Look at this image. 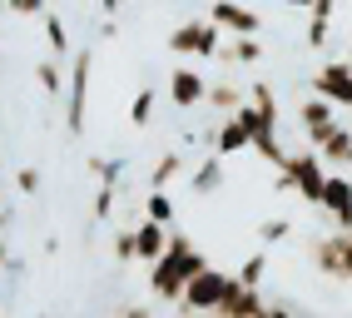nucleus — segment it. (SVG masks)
<instances>
[{
  "label": "nucleus",
  "mask_w": 352,
  "mask_h": 318,
  "mask_svg": "<svg viewBox=\"0 0 352 318\" xmlns=\"http://www.w3.org/2000/svg\"><path fill=\"white\" fill-rule=\"evenodd\" d=\"M204 268H208V254H204V248L174 224V229H169V248H164V259L149 268L144 288H149V299H154V304H174V308H179L184 288H189V284L204 274Z\"/></svg>",
  "instance_id": "1"
},
{
  "label": "nucleus",
  "mask_w": 352,
  "mask_h": 318,
  "mask_svg": "<svg viewBox=\"0 0 352 318\" xmlns=\"http://www.w3.org/2000/svg\"><path fill=\"white\" fill-rule=\"evenodd\" d=\"M322 184H327V165L318 159V149H288V165L273 179L278 194H298V204H308V209H318Z\"/></svg>",
  "instance_id": "2"
},
{
  "label": "nucleus",
  "mask_w": 352,
  "mask_h": 318,
  "mask_svg": "<svg viewBox=\"0 0 352 318\" xmlns=\"http://www.w3.org/2000/svg\"><path fill=\"white\" fill-rule=\"evenodd\" d=\"M302 254H308V264L318 268L322 279H333V284H352V234H342V229L308 234Z\"/></svg>",
  "instance_id": "3"
},
{
  "label": "nucleus",
  "mask_w": 352,
  "mask_h": 318,
  "mask_svg": "<svg viewBox=\"0 0 352 318\" xmlns=\"http://www.w3.org/2000/svg\"><path fill=\"white\" fill-rule=\"evenodd\" d=\"M89 70H95V50H80L65 75V129L69 134H85V120H89Z\"/></svg>",
  "instance_id": "4"
},
{
  "label": "nucleus",
  "mask_w": 352,
  "mask_h": 318,
  "mask_svg": "<svg viewBox=\"0 0 352 318\" xmlns=\"http://www.w3.org/2000/svg\"><path fill=\"white\" fill-rule=\"evenodd\" d=\"M228 268H219V264H208L204 274L184 288V299H179V313L184 318H214V308H219V299H223V288H228Z\"/></svg>",
  "instance_id": "5"
},
{
  "label": "nucleus",
  "mask_w": 352,
  "mask_h": 318,
  "mask_svg": "<svg viewBox=\"0 0 352 318\" xmlns=\"http://www.w3.org/2000/svg\"><path fill=\"white\" fill-rule=\"evenodd\" d=\"M219 45H223V30L214 25V20H179V25L169 30V50H174V55L214 60Z\"/></svg>",
  "instance_id": "6"
},
{
  "label": "nucleus",
  "mask_w": 352,
  "mask_h": 318,
  "mask_svg": "<svg viewBox=\"0 0 352 318\" xmlns=\"http://www.w3.org/2000/svg\"><path fill=\"white\" fill-rule=\"evenodd\" d=\"M318 214H322L327 229L352 234V174L327 169V184H322V199H318Z\"/></svg>",
  "instance_id": "7"
},
{
  "label": "nucleus",
  "mask_w": 352,
  "mask_h": 318,
  "mask_svg": "<svg viewBox=\"0 0 352 318\" xmlns=\"http://www.w3.org/2000/svg\"><path fill=\"white\" fill-rule=\"evenodd\" d=\"M313 95L338 105V109H352V60H322L313 70Z\"/></svg>",
  "instance_id": "8"
},
{
  "label": "nucleus",
  "mask_w": 352,
  "mask_h": 318,
  "mask_svg": "<svg viewBox=\"0 0 352 318\" xmlns=\"http://www.w3.org/2000/svg\"><path fill=\"white\" fill-rule=\"evenodd\" d=\"M164 95H169V105L179 109V115H194V109H204L208 75L194 70V65H174V70H169V85H164Z\"/></svg>",
  "instance_id": "9"
},
{
  "label": "nucleus",
  "mask_w": 352,
  "mask_h": 318,
  "mask_svg": "<svg viewBox=\"0 0 352 318\" xmlns=\"http://www.w3.org/2000/svg\"><path fill=\"white\" fill-rule=\"evenodd\" d=\"M204 20H214L223 35H258V30H263V15L248 10L243 0H208V15Z\"/></svg>",
  "instance_id": "10"
},
{
  "label": "nucleus",
  "mask_w": 352,
  "mask_h": 318,
  "mask_svg": "<svg viewBox=\"0 0 352 318\" xmlns=\"http://www.w3.org/2000/svg\"><path fill=\"white\" fill-rule=\"evenodd\" d=\"M298 125H302V140H308V149H318L342 120H338V105H327V100L308 95V100L298 105Z\"/></svg>",
  "instance_id": "11"
},
{
  "label": "nucleus",
  "mask_w": 352,
  "mask_h": 318,
  "mask_svg": "<svg viewBox=\"0 0 352 318\" xmlns=\"http://www.w3.org/2000/svg\"><path fill=\"white\" fill-rule=\"evenodd\" d=\"M263 308H268L263 288H248V284H239V279H228V288H223L214 318H263Z\"/></svg>",
  "instance_id": "12"
},
{
  "label": "nucleus",
  "mask_w": 352,
  "mask_h": 318,
  "mask_svg": "<svg viewBox=\"0 0 352 318\" xmlns=\"http://www.w3.org/2000/svg\"><path fill=\"white\" fill-rule=\"evenodd\" d=\"M164 248H169V229H164V224L139 219V224H134V264H139V268H154V264L164 259Z\"/></svg>",
  "instance_id": "13"
},
{
  "label": "nucleus",
  "mask_w": 352,
  "mask_h": 318,
  "mask_svg": "<svg viewBox=\"0 0 352 318\" xmlns=\"http://www.w3.org/2000/svg\"><path fill=\"white\" fill-rule=\"evenodd\" d=\"M223 179H228L223 159H219V154H204L199 165L189 169V194H194V199H214V194L223 189Z\"/></svg>",
  "instance_id": "14"
},
{
  "label": "nucleus",
  "mask_w": 352,
  "mask_h": 318,
  "mask_svg": "<svg viewBox=\"0 0 352 318\" xmlns=\"http://www.w3.org/2000/svg\"><path fill=\"white\" fill-rule=\"evenodd\" d=\"M204 105L214 109V120H223V115H239V109L248 105V85H233V80H208V95H204Z\"/></svg>",
  "instance_id": "15"
},
{
  "label": "nucleus",
  "mask_w": 352,
  "mask_h": 318,
  "mask_svg": "<svg viewBox=\"0 0 352 318\" xmlns=\"http://www.w3.org/2000/svg\"><path fill=\"white\" fill-rule=\"evenodd\" d=\"M214 60L219 65H263L268 50H263V40H253V35H223V45H219Z\"/></svg>",
  "instance_id": "16"
},
{
  "label": "nucleus",
  "mask_w": 352,
  "mask_h": 318,
  "mask_svg": "<svg viewBox=\"0 0 352 318\" xmlns=\"http://www.w3.org/2000/svg\"><path fill=\"white\" fill-rule=\"evenodd\" d=\"M139 214H144L149 224H164V229H174L179 224V199L169 189H149L144 199H139Z\"/></svg>",
  "instance_id": "17"
},
{
  "label": "nucleus",
  "mask_w": 352,
  "mask_h": 318,
  "mask_svg": "<svg viewBox=\"0 0 352 318\" xmlns=\"http://www.w3.org/2000/svg\"><path fill=\"white\" fill-rule=\"evenodd\" d=\"M318 159H322L327 169H352V129H347V125H338V129L318 145Z\"/></svg>",
  "instance_id": "18"
},
{
  "label": "nucleus",
  "mask_w": 352,
  "mask_h": 318,
  "mask_svg": "<svg viewBox=\"0 0 352 318\" xmlns=\"http://www.w3.org/2000/svg\"><path fill=\"white\" fill-rule=\"evenodd\" d=\"M184 174H189V159H184L179 149H164L149 165V189H169L174 179H184Z\"/></svg>",
  "instance_id": "19"
},
{
  "label": "nucleus",
  "mask_w": 352,
  "mask_h": 318,
  "mask_svg": "<svg viewBox=\"0 0 352 318\" xmlns=\"http://www.w3.org/2000/svg\"><path fill=\"white\" fill-rule=\"evenodd\" d=\"M40 25H45V50H50V60H65L69 55V25L60 20V10H45Z\"/></svg>",
  "instance_id": "20"
},
{
  "label": "nucleus",
  "mask_w": 352,
  "mask_h": 318,
  "mask_svg": "<svg viewBox=\"0 0 352 318\" xmlns=\"http://www.w3.org/2000/svg\"><path fill=\"white\" fill-rule=\"evenodd\" d=\"M293 229H298V224L288 219V214H273V219H263V224H258V248H278V244H288L293 239Z\"/></svg>",
  "instance_id": "21"
},
{
  "label": "nucleus",
  "mask_w": 352,
  "mask_h": 318,
  "mask_svg": "<svg viewBox=\"0 0 352 318\" xmlns=\"http://www.w3.org/2000/svg\"><path fill=\"white\" fill-rule=\"evenodd\" d=\"M154 109H159V85H139V95L129 100V125L134 129L154 125Z\"/></svg>",
  "instance_id": "22"
},
{
  "label": "nucleus",
  "mask_w": 352,
  "mask_h": 318,
  "mask_svg": "<svg viewBox=\"0 0 352 318\" xmlns=\"http://www.w3.org/2000/svg\"><path fill=\"white\" fill-rule=\"evenodd\" d=\"M124 169H129L124 154H104V159L95 154V159H89V174H95V184H109V189L124 184Z\"/></svg>",
  "instance_id": "23"
},
{
  "label": "nucleus",
  "mask_w": 352,
  "mask_h": 318,
  "mask_svg": "<svg viewBox=\"0 0 352 318\" xmlns=\"http://www.w3.org/2000/svg\"><path fill=\"white\" fill-rule=\"evenodd\" d=\"M35 80H40V95L50 100V105L65 95V70H60V60H50V55H45V60L35 65Z\"/></svg>",
  "instance_id": "24"
},
{
  "label": "nucleus",
  "mask_w": 352,
  "mask_h": 318,
  "mask_svg": "<svg viewBox=\"0 0 352 318\" xmlns=\"http://www.w3.org/2000/svg\"><path fill=\"white\" fill-rule=\"evenodd\" d=\"M239 284H248V288H263V279H268V248H258V254H248L243 264H239V274H233Z\"/></svg>",
  "instance_id": "25"
},
{
  "label": "nucleus",
  "mask_w": 352,
  "mask_h": 318,
  "mask_svg": "<svg viewBox=\"0 0 352 318\" xmlns=\"http://www.w3.org/2000/svg\"><path fill=\"white\" fill-rule=\"evenodd\" d=\"M109 254H114L120 268H134V224H124V229L109 234Z\"/></svg>",
  "instance_id": "26"
},
{
  "label": "nucleus",
  "mask_w": 352,
  "mask_h": 318,
  "mask_svg": "<svg viewBox=\"0 0 352 318\" xmlns=\"http://www.w3.org/2000/svg\"><path fill=\"white\" fill-rule=\"evenodd\" d=\"M114 199H120V189L100 184L95 199H89V219H95V224H109V219H114Z\"/></svg>",
  "instance_id": "27"
},
{
  "label": "nucleus",
  "mask_w": 352,
  "mask_h": 318,
  "mask_svg": "<svg viewBox=\"0 0 352 318\" xmlns=\"http://www.w3.org/2000/svg\"><path fill=\"white\" fill-rule=\"evenodd\" d=\"M248 105H253V109H263V115H283V109H278V95H273V85H268V80H253V85H248Z\"/></svg>",
  "instance_id": "28"
},
{
  "label": "nucleus",
  "mask_w": 352,
  "mask_h": 318,
  "mask_svg": "<svg viewBox=\"0 0 352 318\" xmlns=\"http://www.w3.org/2000/svg\"><path fill=\"white\" fill-rule=\"evenodd\" d=\"M327 35H333V15H313V20H308V35H302V45H308V50H327Z\"/></svg>",
  "instance_id": "29"
},
{
  "label": "nucleus",
  "mask_w": 352,
  "mask_h": 318,
  "mask_svg": "<svg viewBox=\"0 0 352 318\" xmlns=\"http://www.w3.org/2000/svg\"><path fill=\"white\" fill-rule=\"evenodd\" d=\"M15 189H20V194H30V199H40V189H45L40 165H20V169H15Z\"/></svg>",
  "instance_id": "30"
},
{
  "label": "nucleus",
  "mask_w": 352,
  "mask_h": 318,
  "mask_svg": "<svg viewBox=\"0 0 352 318\" xmlns=\"http://www.w3.org/2000/svg\"><path fill=\"white\" fill-rule=\"evenodd\" d=\"M6 10H10V15H35V20H40L45 10H50V0H6Z\"/></svg>",
  "instance_id": "31"
},
{
  "label": "nucleus",
  "mask_w": 352,
  "mask_h": 318,
  "mask_svg": "<svg viewBox=\"0 0 352 318\" xmlns=\"http://www.w3.org/2000/svg\"><path fill=\"white\" fill-rule=\"evenodd\" d=\"M120 318H154V308H144V304H124Z\"/></svg>",
  "instance_id": "32"
},
{
  "label": "nucleus",
  "mask_w": 352,
  "mask_h": 318,
  "mask_svg": "<svg viewBox=\"0 0 352 318\" xmlns=\"http://www.w3.org/2000/svg\"><path fill=\"white\" fill-rule=\"evenodd\" d=\"M100 35H104V40H114V35H120V20L104 15V20H100Z\"/></svg>",
  "instance_id": "33"
},
{
  "label": "nucleus",
  "mask_w": 352,
  "mask_h": 318,
  "mask_svg": "<svg viewBox=\"0 0 352 318\" xmlns=\"http://www.w3.org/2000/svg\"><path fill=\"white\" fill-rule=\"evenodd\" d=\"M95 6H100V15H120V10H124V0H95Z\"/></svg>",
  "instance_id": "34"
},
{
  "label": "nucleus",
  "mask_w": 352,
  "mask_h": 318,
  "mask_svg": "<svg viewBox=\"0 0 352 318\" xmlns=\"http://www.w3.org/2000/svg\"><path fill=\"white\" fill-rule=\"evenodd\" d=\"M283 6H288V10H313L318 0H283Z\"/></svg>",
  "instance_id": "35"
},
{
  "label": "nucleus",
  "mask_w": 352,
  "mask_h": 318,
  "mask_svg": "<svg viewBox=\"0 0 352 318\" xmlns=\"http://www.w3.org/2000/svg\"><path fill=\"white\" fill-rule=\"evenodd\" d=\"M6 224H10V219H6V209H0V234H6Z\"/></svg>",
  "instance_id": "36"
},
{
  "label": "nucleus",
  "mask_w": 352,
  "mask_h": 318,
  "mask_svg": "<svg viewBox=\"0 0 352 318\" xmlns=\"http://www.w3.org/2000/svg\"><path fill=\"white\" fill-rule=\"evenodd\" d=\"M89 318H120V313H89Z\"/></svg>",
  "instance_id": "37"
},
{
  "label": "nucleus",
  "mask_w": 352,
  "mask_h": 318,
  "mask_svg": "<svg viewBox=\"0 0 352 318\" xmlns=\"http://www.w3.org/2000/svg\"><path fill=\"white\" fill-rule=\"evenodd\" d=\"M124 6H139V0H124Z\"/></svg>",
  "instance_id": "38"
},
{
  "label": "nucleus",
  "mask_w": 352,
  "mask_h": 318,
  "mask_svg": "<svg viewBox=\"0 0 352 318\" xmlns=\"http://www.w3.org/2000/svg\"><path fill=\"white\" fill-rule=\"evenodd\" d=\"M302 318H318V313H302Z\"/></svg>",
  "instance_id": "39"
},
{
  "label": "nucleus",
  "mask_w": 352,
  "mask_h": 318,
  "mask_svg": "<svg viewBox=\"0 0 352 318\" xmlns=\"http://www.w3.org/2000/svg\"><path fill=\"white\" fill-rule=\"evenodd\" d=\"M0 10H6V0H0Z\"/></svg>",
  "instance_id": "40"
}]
</instances>
